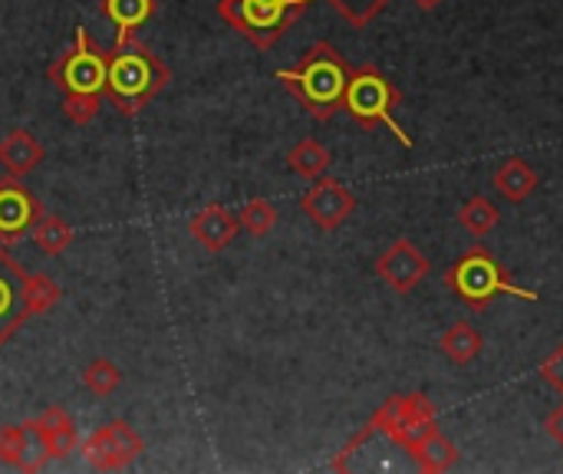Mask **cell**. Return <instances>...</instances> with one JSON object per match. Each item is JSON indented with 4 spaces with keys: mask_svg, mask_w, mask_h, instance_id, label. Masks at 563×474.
<instances>
[{
    "mask_svg": "<svg viewBox=\"0 0 563 474\" xmlns=\"http://www.w3.org/2000/svg\"><path fill=\"white\" fill-rule=\"evenodd\" d=\"M172 73L168 66L132 36H115V46L106 49V92L122 115H135L148 106L165 86Z\"/></svg>",
    "mask_w": 563,
    "mask_h": 474,
    "instance_id": "obj_1",
    "label": "cell"
},
{
    "mask_svg": "<svg viewBox=\"0 0 563 474\" xmlns=\"http://www.w3.org/2000/svg\"><path fill=\"white\" fill-rule=\"evenodd\" d=\"M350 76H353V66L327 40L313 43L294 69H277V79L300 99V106L317 122H330L343 109Z\"/></svg>",
    "mask_w": 563,
    "mask_h": 474,
    "instance_id": "obj_2",
    "label": "cell"
},
{
    "mask_svg": "<svg viewBox=\"0 0 563 474\" xmlns=\"http://www.w3.org/2000/svg\"><path fill=\"white\" fill-rule=\"evenodd\" d=\"M439 432V409L426 393H409V396H389L379 412L366 422V429L360 436H353V442L340 452V459L333 462V472H346L350 459L376 436H386L393 445H399L402 452H416L429 436Z\"/></svg>",
    "mask_w": 563,
    "mask_h": 474,
    "instance_id": "obj_3",
    "label": "cell"
},
{
    "mask_svg": "<svg viewBox=\"0 0 563 474\" xmlns=\"http://www.w3.org/2000/svg\"><path fill=\"white\" fill-rule=\"evenodd\" d=\"M449 290L472 310H488L498 297H515L525 304H538L541 294L531 287H518L515 280H508L505 267L498 264V257L485 247H472L465 251L445 274Z\"/></svg>",
    "mask_w": 563,
    "mask_h": 474,
    "instance_id": "obj_4",
    "label": "cell"
},
{
    "mask_svg": "<svg viewBox=\"0 0 563 474\" xmlns=\"http://www.w3.org/2000/svg\"><path fill=\"white\" fill-rule=\"evenodd\" d=\"M402 102V92L396 89L393 79H386L376 66H360L353 69L350 82H346V96H343V109L353 115V122H360L363 129H379L386 125L406 148H412L416 142L406 135V129L396 122V109Z\"/></svg>",
    "mask_w": 563,
    "mask_h": 474,
    "instance_id": "obj_5",
    "label": "cell"
},
{
    "mask_svg": "<svg viewBox=\"0 0 563 474\" xmlns=\"http://www.w3.org/2000/svg\"><path fill=\"white\" fill-rule=\"evenodd\" d=\"M310 3L313 0H218V13L257 49H271Z\"/></svg>",
    "mask_w": 563,
    "mask_h": 474,
    "instance_id": "obj_6",
    "label": "cell"
},
{
    "mask_svg": "<svg viewBox=\"0 0 563 474\" xmlns=\"http://www.w3.org/2000/svg\"><path fill=\"white\" fill-rule=\"evenodd\" d=\"M46 79L53 86H59L66 96L69 92H89V96H102L106 92V49H99L92 43V36L76 26L73 33V49L63 53L56 63H49Z\"/></svg>",
    "mask_w": 563,
    "mask_h": 474,
    "instance_id": "obj_7",
    "label": "cell"
},
{
    "mask_svg": "<svg viewBox=\"0 0 563 474\" xmlns=\"http://www.w3.org/2000/svg\"><path fill=\"white\" fill-rule=\"evenodd\" d=\"M142 452H145L142 436H139L129 422H122V419H115V422L96 429V432L82 442V459H86L96 472H122V469H129Z\"/></svg>",
    "mask_w": 563,
    "mask_h": 474,
    "instance_id": "obj_8",
    "label": "cell"
},
{
    "mask_svg": "<svg viewBox=\"0 0 563 474\" xmlns=\"http://www.w3.org/2000/svg\"><path fill=\"white\" fill-rule=\"evenodd\" d=\"M300 208L320 231H336L356 211V195L343 181L320 175L300 198Z\"/></svg>",
    "mask_w": 563,
    "mask_h": 474,
    "instance_id": "obj_9",
    "label": "cell"
},
{
    "mask_svg": "<svg viewBox=\"0 0 563 474\" xmlns=\"http://www.w3.org/2000/svg\"><path fill=\"white\" fill-rule=\"evenodd\" d=\"M0 462L13 465L16 472H43L46 462H53V449L40 429L36 419L23 426H7L0 429Z\"/></svg>",
    "mask_w": 563,
    "mask_h": 474,
    "instance_id": "obj_10",
    "label": "cell"
},
{
    "mask_svg": "<svg viewBox=\"0 0 563 474\" xmlns=\"http://www.w3.org/2000/svg\"><path fill=\"white\" fill-rule=\"evenodd\" d=\"M429 274V257L409 241V238H399L389 244V251L376 261V277L383 284H389L399 297L412 294Z\"/></svg>",
    "mask_w": 563,
    "mask_h": 474,
    "instance_id": "obj_11",
    "label": "cell"
},
{
    "mask_svg": "<svg viewBox=\"0 0 563 474\" xmlns=\"http://www.w3.org/2000/svg\"><path fill=\"white\" fill-rule=\"evenodd\" d=\"M40 214L43 205L36 201V195L20 178L7 175L0 181V244H13L16 238H23Z\"/></svg>",
    "mask_w": 563,
    "mask_h": 474,
    "instance_id": "obj_12",
    "label": "cell"
},
{
    "mask_svg": "<svg viewBox=\"0 0 563 474\" xmlns=\"http://www.w3.org/2000/svg\"><path fill=\"white\" fill-rule=\"evenodd\" d=\"M23 267L10 257L7 244H0V346L30 320L23 300Z\"/></svg>",
    "mask_w": 563,
    "mask_h": 474,
    "instance_id": "obj_13",
    "label": "cell"
},
{
    "mask_svg": "<svg viewBox=\"0 0 563 474\" xmlns=\"http://www.w3.org/2000/svg\"><path fill=\"white\" fill-rule=\"evenodd\" d=\"M188 231L208 254H221V251H228L234 244V238L241 231V221H238V211H231L224 205H208L198 214H191Z\"/></svg>",
    "mask_w": 563,
    "mask_h": 474,
    "instance_id": "obj_14",
    "label": "cell"
},
{
    "mask_svg": "<svg viewBox=\"0 0 563 474\" xmlns=\"http://www.w3.org/2000/svg\"><path fill=\"white\" fill-rule=\"evenodd\" d=\"M43 145L36 142V135L33 132H26V129H13V132H7L3 139H0V165L7 168V175H13V178H23V175H30L40 162H43Z\"/></svg>",
    "mask_w": 563,
    "mask_h": 474,
    "instance_id": "obj_15",
    "label": "cell"
},
{
    "mask_svg": "<svg viewBox=\"0 0 563 474\" xmlns=\"http://www.w3.org/2000/svg\"><path fill=\"white\" fill-rule=\"evenodd\" d=\"M538 172L531 168V162L528 158H521V155H515V158H505L501 165H498V172H495V178H492V185H495V191L505 198V201H511V205H521V201H528L534 191H538Z\"/></svg>",
    "mask_w": 563,
    "mask_h": 474,
    "instance_id": "obj_16",
    "label": "cell"
},
{
    "mask_svg": "<svg viewBox=\"0 0 563 474\" xmlns=\"http://www.w3.org/2000/svg\"><path fill=\"white\" fill-rule=\"evenodd\" d=\"M482 346H485L482 333H478L472 323H465V320L452 323V327L442 333V340H439V350H442L455 366H468V363H475V360H478V353H482Z\"/></svg>",
    "mask_w": 563,
    "mask_h": 474,
    "instance_id": "obj_17",
    "label": "cell"
},
{
    "mask_svg": "<svg viewBox=\"0 0 563 474\" xmlns=\"http://www.w3.org/2000/svg\"><path fill=\"white\" fill-rule=\"evenodd\" d=\"M36 422H40V429H43V436H46V442L53 449V459H66L69 452H76V442H79L76 422L69 419V412L63 406H49Z\"/></svg>",
    "mask_w": 563,
    "mask_h": 474,
    "instance_id": "obj_18",
    "label": "cell"
},
{
    "mask_svg": "<svg viewBox=\"0 0 563 474\" xmlns=\"http://www.w3.org/2000/svg\"><path fill=\"white\" fill-rule=\"evenodd\" d=\"M73 228H69V221L66 218H59V214H49V211H43L40 218H36V224L30 228V241L46 254V257H59L69 244H73Z\"/></svg>",
    "mask_w": 563,
    "mask_h": 474,
    "instance_id": "obj_19",
    "label": "cell"
},
{
    "mask_svg": "<svg viewBox=\"0 0 563 474\" xmlns=\"http://www.w3.org/2000/svg\"><path fill=\"white\" fill-rule=\"evenodd\" d=\"M287 165H290V172H297L300 178H320V175H327L330 172V165H333V155H330V148L323 145V142H317V139H303V142H297L290 152H287Z\"/></svg>",
    "mask_w": 563,
    "mask_h": 474,
    "instance_id": "obj_20",
    "label": "cell"
},
{
    "mask_svg": "<svg viewBox=\"0 0 563 474\" xmlns=\"http://www.w3.org/2000/svg\"><path fill=\"white\" fill-rule=\"evenodd\" d=\"M155 13V0H102V16L119 30V36H132Z\"/></svg>",
    "mask_w": 563,
    "mask_h": 474,
    "instance_id": "obj_21",
    "label": "cell"
},
{
    "mask_svg": "<svg viewBox=\"0 0 563 474\" xmlns=\"http://www.w3.org/2000/svg\"><path fill=\"white\" fill-rule=\"evenodd\" d=\"M412 459H416V465L426 474H442L449 472V469H455V462H459V445H455L452 439H445L442 432H435V436H429V439L412 452Z\"/></svg>",
    "mask_w": 563,
    "mask_h": 474,
    "instance_id": "obj_22",
    "label": "cell"
},
{
    "mask_svg": "<svg viewBox=\"0 0 563 474\" xmlns=\"http://www.w3.org/2000/svg\"><path fill=\"white\" fill-rule=\"evenodd\" d=\"M455 221H459L468 234L485 238L488 231H495V228L501 224V211H498V205L488 201L485 195H475V198H468V201L459 208Z\"/></svg>",
    "mask_w": 563,
    "mask_h": 474,
    "instance_id": "obj_23",
    "label": "cell"
},
{
    "mask_svg": "<svg viewBox=\"0 0 563 474\" xmlns=\"http://www.w3.org/2000/svg\"><path fill=\"white\" fill-rule=\"evenodd\" d=\"M23 300H26V313L30 317H40V313H46L59 300V284H53L46 274H26V280H23Z\"/></svg>",
    "mask_w": 563,
    "mask_h": 474,
    "instance_id": "obj_24",
    "label": "cell"
},
{
    "mask_svg": "<svg viewBox=\"0 0 563 474\" xmlns=\"http://www.w3.org/2000/svg\"><path fill=\"white\" fill-rule=\"evenodd\" d=\"M82 386L92 393V396H112L119 386H122V370L112 363V360H92L86 370H82Z\"/></svg>",
    "mask_w": 563,
    "mask_h": 474,
    "instance_id": "obj_25",
    "label": "cell"
},
{
    "mask_svg": "<svg viewBox=\"0 0 563 474\" xmlns=\"http://www.w3.org/2000/svg\"><path fill=\"white\" fill-rule=\"evenodd\" d=\"M277 208L271 205V201H264V198H251L241 211H238V221H241V228L247 231V234H254V238H264V234H271L274 231V224H277Z\"/></svg>",
    "mask_w": 563,
    "mask_h": 474,
    "instance_id": "obj_26",
    "label": "cell"
},
{
    "mask_svg": "<svg viewBox=\"0 0 563 474\" xmlns=\"http://www.w3.org/2000/svg\"><path fill=\"white\" fill-rule=\"evenodd\" d=\"M350 26H356V30H363V26H369L393 0H327Z\"/></svg>",
    "mask_w": 563,
    "mask_h": 474,
    "instance_id": "obj_27",
    "label": "cell"
},
{
    "mask_svg": "<svg viewBox=\"0 0 563 474\" xmlns=\"http://www.w3.org/2000/svg\"><path fill=\"white\" fill-rule=\"evenodd\" d=\"M99 109H102V96H89V92H69L66 102H63L66 119L76 122V125L92 122V119L99 115Z\"/></svg>",
    "mask_w": 563,
    "mask_h": 474,
    "instance_id": "obj_28",
    "label": "cell"
},
{
    "mask_svg": "<svg viewBox=\"0 0 563 474\" xmlns=\"http://www.w3.org/2000/svg\"><path fill=\"white\" fill-rule=\"evenodd\" d=\"M541 379L563 396V343H558L554 353L541 363Z\"/></svg>",
    "mask_w": 563,
    "mask_h": 474,
    "instance_id": "obj_29",
    "label": "cell"
},
{
    "mask_svg": "<svg viewBox=\"0 0 563 474\" xmlns=\"http://www.w3.org/2000/svg\"><path fill=\"white\" fill-rule=\"evenodd\" d=\"M544 429H548V436H551V439H554V442L563 449V403L554 409V412H551V416H548V419H544Z\"/></svg>",
    "mask_w": 563,
    "mask_h": 474,
    "instance_id": "obj_30",
    "label": "cell"
},
{
    "mask_svg": "<svg viewBox=\"0 0 563 474\" xmlns=\"http://www.w3.org/2000/svg\"><path fill=\"white\" fill-rule=\"evenodd\" d=\"M439 3H445V0H416V7H419V10H435Z\"/></svg>",
    "mask_w": 563,
    "mask_h": 474,
    "instance_id": "obj_31",
    "label": "cell"
}]
</instances>
